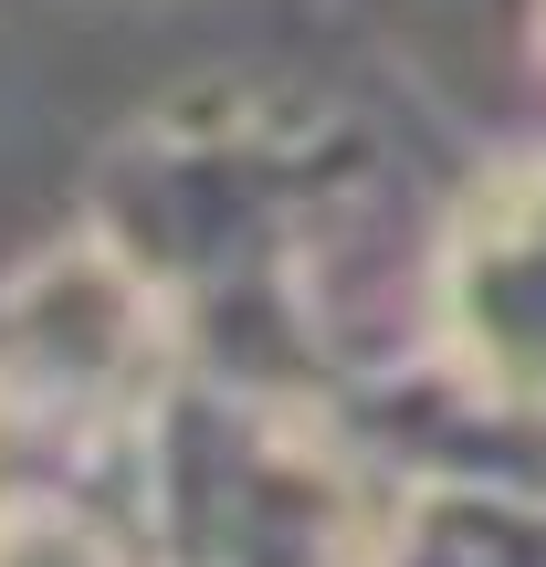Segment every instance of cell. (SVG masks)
Here are the masks:
<instances>
[{"label": "cell", "instance_id": "cell-1", "mask_svg": "<svg viewBox=\"0 0 546 567\" xmlns=\"http://www.w3.org/2000/svg\"><path fill=\"white\" fill-rule=\"evenodd\" d=\"M147 557L158 567H368L379 526L358 473L305 410L243 389H179L147 442Z\"/></svg>", "mask_w": 546, "mask_h": 567}, {"label": "cell", "instance_id": "cell-2", "mask_svg": "<svg viewBox=\"0 0 546 567\" xmlns=\"http://www.w3.org/2000/svg\"><path fill=\"white\" fill-rule=\"evenodd\" d=\"M431 358L484 410L546 421V158L505 168L431 252Z\"/></svg>", "mask_w": 546, "mask_h": 567}, {"label": "cell", "instance_id": "cell-3", "mask_svg": "<svg viewBox=\"0 0 546 567\" xmlns=\"http://www.w3.org/2000/svg\"><path fill=\"white\" fill-rule=\"evenodd\" d=\"M368 567H546V505L515 484H421L400 515L379 526Z\"/></svg>", "mask_w": 546, "mask_h": 567}, {"label": "cell", "instance_id": "cell-4", "mask_svg": "<svg viewBox=\"0 0 546 567\" xmlns=\"http://www.w3.org/2000/svg\"><path fill=\"white\" fill-rule=\"evenodd\" d=\"M0 567H158L147 515L126 526L116 505H0Z\"/></svg>", "mask_w": 546, "mask_h": 567}, {"label": "cell", "instance_id": "cell-5", "mask_svg": "<svg viewBox=\"0 0 546 567\" xmlns=\"http://www.w3.org/2000/svg\"><path fill=\"white\" fill-rule=\"evenodd\" d=\"M536 42H546V0H536Z\"/></svg>", "mask_w": 546, "mask_h": 567}]
</instances>
